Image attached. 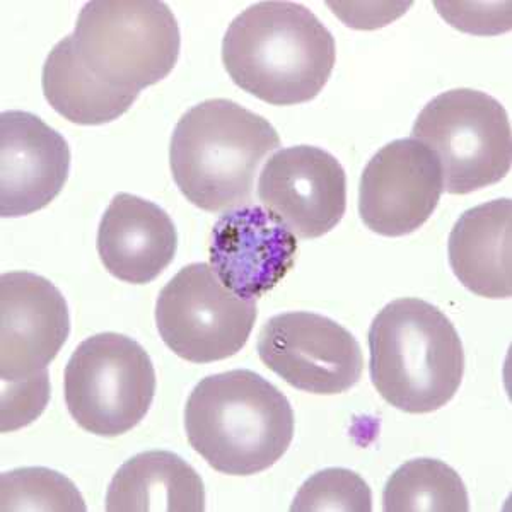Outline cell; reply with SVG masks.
Wrapping results in <instances>:
<instances>
[{
  "instance_id": "6da1fadb",
  "label": "cell",
  "mask_w": 512,
  "mask_h": 512,
  "mask_svg": "<svg viewBox=\"0 0 512 512\" xmlns=\"http://www.w3.org/2000/svg\"><path fill=\"white\" fill-rule=\"evenodd\" d=\"M337 45L315 12L296 2H258L229 24L222 64L238 88L268 105L308 103L323 91Z\"/></svg>"
},
{
  "instance_id": "7a4b0ae2",
  "label": "cell",
  "mask_w": 512,
  "mask_h": 512,
  "mask_svg": "<svg viewBox=\"0 0 512 512\" xmlns=\"http://www.w3.org/2000/svg\"><path fill=\"white\" fill-rule=\"evenodd\" d=\"M188 441L216 472L248 477L265 472L294 439L287 396L248 369L212 374L193 388L185 407Z\"/></svg>"
},
{
  "instance_id": "3957f363",
  "label": "cell",
  "mask_w": 512,
  "mask_h": 512,
  "mask_svg": "<svg viewBox=\"0 0 512 512\" xmlns=\"http://www.w3.org/2000/svg\"><path fill=\"white\" fill-rule=\"evenodd\" d=\"M280 137L262 115L231 99H207L178 120L169 142L176 187L198 209L248 205L258 169Z\"/></svg>"
},
{
  "instance_id": "277c9868",
  "label": "cell",
  "mask_w": 512,
  "mask_h": 512,
  "mask_svg": "<svg viewBox=\"0 0 512 512\" xmlns=\"http://www.w3.org/2000/svg\"><path fill=\"white\" fill-rule=\"evenodd\" d=\"M369 374L391 407L431 414L453 400L465 374V350L453 323L434 304L402 297L369 328Z\"/></svg>"
},
{
  "instance_id": "5b68a950",
  "label": "cell",
  "mask_w": 512,
  "mask_h": 512,
  "mask_svg": "<svg viewBox=\"0 0 512 512\" xmlns=\"http://www.w3.org/2000/svg\"><path fill=\"white\" fill-rule=\"evenodd\" d=\"M72 43L98 81L139 94L163 81L180 57V26L158 0H94L82 7Z\"/></svg>"
},
{
  "instance_id": "8992f818",
  "label": "cell",
  "mask_w": 512,
  "mask_h": 512,
  "mask_svg": "<svg viewBox=\"0 0 512 512\" xmlns=\"http://www.w3.org/2000/svg\"><path fill=\"white\" fill-rule=\"evenodd\" d=\"M156 386V369L146 349L122 333L86 338L65 366L67 410L94 436L132 431L149 412Z\"/></svg>"
},
{
  "instance_id": "52a82bcc",
  "label": "cell",
  "mask_w": 512,
  "mask_h": 512,
  "mask_svg": "<svg viewBox=\"0 0 512 512\" xmlns=\"http://www.w3.org/2000/svg\"><path fill=\"white\" fill-rule=\"evenodd\" d=\"M443 168L444 192L466 195L509 173L511 122L504 106L475 89H451L429 101L412 128Z\"/></svg>"
},
{
  "instance_id": "ba28073f",
  "label": "cell",
  "mask_w": 512,
  "mask_h": 512,
  "mask_svg": "<svg viewBox=\"0 0 512 512\" xmlns=\"http://www.w3.org/2000/svg\"><path fill=\"white\" fill-rule=\"evenodd\" d=\"M256 316V299L229 291L207 263L181 268L156 303V325L164 344L193 364L238 354L253 332Z\"/></svg>"
},
{
  "instance_id": "9c48e42d",
  "label": "cell",
  "mask_w": 512,
  "mask_h": 512,
  "mask_svg": "<svg viewBox=\"0 0 512 512\" xmlns=\"http://www.w3.org/2000/svg\"><path fill=\"white\" fill-rule=\"evenodd\" d=\"M263 364L296 390L340 395L364 373L357 338L337 321L309 311L274 316L263 325L258 344Z\"/></svg>"
},
{
  "instance_id": "30bf717a",
  "label": "cell",
  "mask_w": 512,
  "mask_h": 512,
  "mask_svg": "<svg viewBox=\"0 0 512 512\" xmlns=\"http://www.w3.org/2000/svg\"><path fill=\"white\" fill-rule=\"evenodd\" d=\"M443 192L436 154L417 139L393 140L362 171L359 216L373 233L400 238L431 219Z\"/></svg>"
},
{
  "instance_id": "8fae6325",
  "label": "cell",
  "mask_w": 512,
  "mask_h": 512,
  "mask_svg": "<svg viewBox=\"0 0 512 512\" xmlns=\"http://www.w3.org/2000/svg\"><path fill=\"white\" fill-rule=\"evenodd\" d=\"M258 198L296 238H321L345 216L347 175L320 147H287L265 163Z\"/></svg>"
},
{
  "instance_id": "7c38bea8",
  "label": "cell",
  "mask_w": 512,
  "mask_h": 512,
  "mask_svg": "<svg viewBox=\"0 0 512 512\" xmlns=\"http://www.w3.org/2000/svg\"><path fill=\"white\" fill-rule=\"evenodd\" d=\"M70 335L69 306L50 280L31 272L0 277V378L19 383L48 371Z\"/></svg>"
},
{
  "instance_id": "4fadbf2b",
  "label": "cell",
  "mask_w": 512,
  "mask_h": 512,
  "mask_svg": "<svg viewBox=\"0 0 512 512\" xmlns=\"http://www.w3.org/2000/svg\"><path fill=\"white\" fill-rule=\"evenodd\" d=\"M209 255L210 267L229 291L258 299L296 265L297 238L270 210L243 205L216 222Z\"/></svg>"
},
{
  "instance_id": "5bb4252c",
  "label": "cell",
  "mask_w": 512,
  "mask_h": 512,
  "mask_svg": "<svg viewBox=\"0 0 512 512\" xmlns=\"http://www.w3.org/2000/svg\"><path fill=\"white\" fill-rule=\"evenodd\" d=\"M70 173L67 140L28 111L0 115V216H30L59 197Z\"/></svg>"
},
{
  "instance_id": "9a60e30c",
  "label": "cell",
  "mask_w": 512,
  "mask_h": 512,
  "mask_svg": "<svg viewBox=\"0 0 512 512\" xmlns=\"http://www.w3.org/2000/svg\"><path fill=\"white\" fill-rule=\"evenodd\" d=\"M96 248L113 277L142 286L158 279L175 260L178 233L159 205L118 193L101 217Z\"/></svg>"
},
{
  "instance_id": "2e32d148",
  "label": "cell",
  "mask_w": 512,
  "mask_h": 512,
  "mask_svg": "<svg viewBox=\"0 0 512 512\" xmlns=\"http://www.w3.org/2000/svg\"><path fill=\"white\" fill-rule=\"evenodd\" d=\"M512 204L499 198L466 210L449 234V265L477 296L507 299L512 294Z\"/></svg>"
},
{
  "instance_id": "e0dca14e",
  "label": "cell",
  "mask_w": 512,
  "mask_h": 512,
  "mask_svg": "<svg viewBox=\"0 0 512 512\" xmlns=\"http://www.w3.org/2000/svg\"><path fill=\"white\" fill-rule=\"evenodd\" d=\"M105 507L110 512H204V482L178 454L147 451L115 473Z\"/></svg>"
},
{
  "instance_id": "ac0fdd59",
  "label": "cell",
  "mask_w": 512,
  "mask_h": 512,
  "mask_svg": "<svg viewBox=\"0 0 512 512\" xmlns=\"http://www.w3.org/2000/svg\"><path fill=\"white\" fill-rule=\"evenodd\" d=\"M41 88L53 110L77 125L113 122L139 98V94L123 93L98 81L77 57L70 35L48 53Z\"/></svg>"
},
{
  "instance_id": "d6986e66",
  "label": "cell",
  "mask_w": 512,
  "mask_h": 512,
  "mask_svg": "<svg viewBox=\"0 0 512 512\" xmlns=\"http://www.w3.org/2000/svg\"><path fill=\"white\" fill-rule=\"evenodd\" d=\"M386 512H468L470 499L465 483L443 461H407L384 485Z\"/></svg>"
},
{
  "instance_id": "ffe728a7",
  "label": "cell",
  "mask_w": 512,
  "mask_h": 512,
  "mask_svg": "<svg viewBox=\"0 0 512 512\" xmlns=\"http://www.w3.org/2000/svg\"><path fill=\"white\" fill-rule=\"evenodd\" d=\"M2 511L86 512L74 482L50 468H16L0 477Z\"/></svg>"
},
{
  "instance_id": "44dd1931",
  "label": "cell",
  "mask_w": 512,
  "mask_h": 512,
  "mask_svg": "<svg viewBox=\"0 0 512 512\" xmlns=\"http://www.w3.org/2000/svg\"><path fill=\"white\" fill-rule=\"evenodd\" d=\"M292 512H371L373 492L366 480L347 468H326L303 483Z\"/></svg>"
},
{
  "instance_id": "7402d4cb",
  "label": "cell",
  "mask_w": 512,
  "mask_h": 512,
  "mask_svg": "<svg viewBox=\"0 0 512 512\" xmlns=\"http://www.w3.org/2000/svg\"><path fill=\"white\" fill-rule=\"evenodd\" d=\"M50 400L48 371L19 383H2V432L30 425L47 408Z\"/></svg>"
}]
</instances>
